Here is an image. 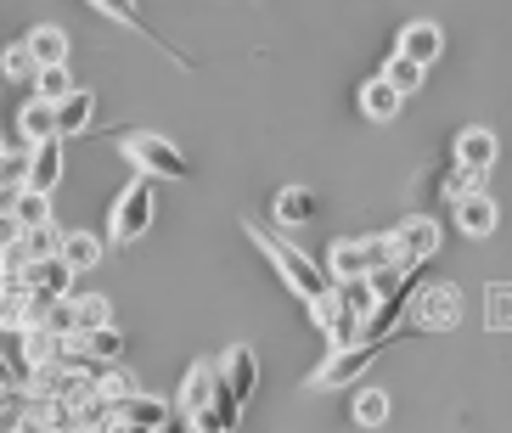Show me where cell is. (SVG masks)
I'll return each instance as SVG.
<instances>
[{"label":"cell","mask_w":512,"mask_h":433,"mask_svg":"<svg viewBox=\"0 0 512 433\" xmlns=\"http://www.w3.org/2000/svg\"><path fill=\"white\" fill-rule=\"evenodd\" d=\"M242 231L254 237V248H259V254H265V259H271L276 270H282V282L293 287V293H299L304 304H316V299H327V293H332L327 270H321L316 259L304 254V248H293V242H287V237H276L271 225H254V220H242Z\"/></svg>","instance_id":"1"},{"label":"cell","mask_w":512,"mask_h":433,"mask_svg":"<svg viewBox=\"0 0 512 433\" xmlns=\"http://www.w3.org/2000/svg\"><path fill=\"white\" fill-rule=\"evenodd\" d=\"M327 282H372L377 270H394V248H389V231H366V237H338L327 254Z\"/></svg>","instance_id":"2"},{"label":"cell","mask_w":512,"mask_h":433,"mask_svg":"<svg viewBox=\"0 0 512 433\" xmlns=\"http://www.w3.org/2000/svg\"><path fill=\"white\" fill-rule=\"evenodd\" d=\"M124 158L141 169V180H192V158H186L169 135H152V130H136L119 141Z\"/></svg>","instance_id":"3"},{"label":"cell","mask_w":512,"mask_h":433,"mask_svg":"<svg viewBox=\"0 0 512 433\" xmlns=\"http://www.w3.org/2000/svg\"><path fill=\"white\" fill-rule=\"evenodd\" d=\"M152 214H158V192H152V180H130L119 197H113V214H107V237L113 242H136L147 237Z\"/></svg>","instance_id":"4"},{"label":"cell","mask_w":512,"mask_h":433,"mask_svg":"<svg viewBox=\"0 0 512 433\" xmlns=\"http://www.w3.org/2000/svg\"><path fill=\"white\" fill-rule=\"evenodd\" d=\"M439 242H445V231H439L434 214H411V220H400V225L389 231L394 270H422V265H434Z\"/></svg>","instance_id":"5"},{"label":"cell","mask_w":512,"mask_h":433,"mask_svg":"<svg viewBox=\"0 0 512 433\" xmlns=\"http://www.w3.org/2000/svg\"><path fill=\"white\" fill-rule=\"evenodd\" d=\"M462 321V287L456 282H434L411 293V332H451Z\"/></svg>","instance_id":"6"},{"label":"cell","mask_w":512,"mask_h":433,"mask_svg":"<svg viewBox=\"0 0 512 433\" xmlns=\"http://www.w3.org/2000/svg\"><path fill=\"white\" fill-rule=\"evenodd\" d=\"M383 355V344H355V349H332L327 360H321L316 372H310V389H344V383H355V377L372 366V360Z\"/></svg>","instance_id":"7"},{"label":"cell","mask_w":512,"mask_h":433,"mask_svg":"<svg viewBox=\"0 0 512 433\" xmlns=\"http://www.w3.org/2000/svg\"><path fill=\"white\" fill-rule=\"evenodd\" d=\"M214 366H220V383L231 389V400H237V405L254 400V389H259V355H254V349H248V344H231L226 355L214 360Z\"/></svg>","instance_id":"8"},{"label":"cell","mask_w":512,"mask_h":433,"mask_svg":"<svg viewBox=\"0 0 512 433\" xmlns=\"http://www.w3.org/2000/svg\"><path fill=\"white\" fill-rule=\"evenodd\" d=\"M439 51H445V29H439V23H428V17L406 23V29H400V40H394V57L417 62V68H434Z\"/></svg>","instance_id":"9"},{"label":"cell","mask_w":512,"mask_h":433,"mask_svg":"<svg viewBox=\"0 0 512 433\" xmlns=\"http://www.w3.org/2000/svg\"><path fill=\"white\" fill-rule=\"evenodd\" d=\"M496 158H501V141H496V130H484V124H473V130H462L456 135V169H467V175H490L496 169Z\"/></svg>","instance_id":"10"},{"label":"cell","mask_w":512,"mask_h":433,"mask_svg":"<svg viewBox=\"0 0 512 433\" xmlns=\"http://www.w3.org/2000/svg\"><path fill=\"white\" fill-rule=\"evenodd\" d=\"M23 45H29L34 74H40V68H68V57H74V45H68V29H57V23H34V29L23 34Z\"/></svg>","instance_id":"11"},{"label":"cell","mask_w":512,"mask_h":433,"mask_svg":"<svg viewBox=\"0 0 512 433\" xmlns=\"http://www.w3.org/2000/svg\"><path fill=\"white\" fill-rule=\"evenodd\" d=\"M310 315H316V327L327 332V344H332V349H355V344H361V321H355V315L338 304V293L316 299V304H310Z\"/></svg>","instance_id":"12"},{"label":"cell","mask_w":512,"mask_h":433,"mask_svg":"<svg viewBox=\"0 0 512 433\" xmlns=\"http://www.w3.org/2000/svg\"><path fill=\"white\" fill-rule=\"evenodd\" d=\"M23 293L29 299H74V270L62 259H40V265L23 270Z\"/></svg>","instance_id":"13"},{"label":"cell","mask_w":512,"mask_h":433,"mask_svg":"<svg viewBox=\"0 0 512 433\" xmlns=\"http://www.w3.org/2000/svg\"><path fill=\"white\" fill-rule=\"evenodd\" d=\"M214 383H220V372H214V360H197L192 372H186V383H181L175 417H186V422H197V417H203V411H209V400H214Z\"/></svg>","instance_id":"14"},{"label":"cell","mask_w":512,"mask_h":433,"mask_svg":"<svg viewBox=\"0 0 512 433\" xmlns=\"http://www.w3.org/2000/svg\"><path fill=\"white\" fill-rule=\"evenodd\" d=\"M113 422H136V428H147V433H164L169 422H175V405L152 400V394H130V400L113 405Z\"/></svg>","instance_id":"15"},{"label":"cell","mask_w":512,"mask_h":433,"mask_svg":"<svg viewBox=\"0 0 512 433\" xmlns=\"http://www.w3.org/2000/svg\"><path fill=\"white\" fill-rule=\"evenodd\" d=\"M496 225H501V209L490 192H473L456 203V231L462 237H496Z\"/></svg>","instance_id":"16"},{"label":"cell","mask_w":512,"mask_h":433,"mask_svg":"<svg viewBox=\"0 0 512 433\" xmlns=\"http://www.w3.org/2000/svg\"><path fill=\"white\" fill-rule=\"evenodd\" d=\"M62 169H68V158H62V141L34 147V152H29V186H23V192L51 197V192H57V180H62Z\"/></svg>","instance_id":"17"},{"label":"cell","mask_w":512,"mask_h":433,"mask_svg":"<svg viewBox=\"0 0 512 433\" xmlns=\"http://www.w3.org/2000/svg\"><path fill=\"white\" fill-rule=\"evenodd\" d=\"M96 124V90L79 85L68 102H57V141H68V135H85Z\"/></svg>","instance_id":"18"},{"label":"cell","mask_w":512,"mask_h":433,"mask_svg":"<svg viewBox=\"0 0 512 433\" xmlns=\"http://www.w3.org/2000/svg\"><path fill=\"white\" fill-rule=\"evenodd\" d=\"M17 135L29 141V152L34 147H46V141H57V107H46V102H23L17 107Z\"/></svg>","instance_id":"19"},{"label":"cell","mask_w":512,"mask_h":433,"mask_svg":"<svg viewBox=\"0 0 512 433\" xmlns=\"http://www.w3.org/2000/svg\"><path fill=\"white\" fill-rule=\"evenodd\" d=\"M62 265L74 270V276H85V270H96L102 265V237H91V231H68L62 237Z\"/></svg>","instance_id":"20"},{"label":"cell","mask_w":512,"mask_h":433,"mask_svg":"<svg viewBox=\"0 0 512 433\" xmlns=\"http://www.w3.org/2000/svg\"><path fill=\"white\" fill-rule=\"evenodd\" d=\"M400 107H406V102L389 90V79H383V74H372V79L361 85V113H366V119L389 124V119H400Z\"/></svg>","instance_id":"21"},{"label":"cell","mask_w":512,"mask_h":433,"mask_svg":"<svg viewBox=\"0 0 512 433\" xmlns=\"http://www.w3.org/2000/svg\"><path fill=\"white\" fill-rule=\"evenodd\" d=\"M102 327H113V299H102V293H74V338L102 332Z\"/></svg>","instance_id":"22"},{"label":"cell","mask_w":512,"mask_h":433,"mask_svg":"<svg viewBox=\"0 0 512 433\" xmlns=\"http://www.w3.org/2000/svg\"><path fill=\"white\" fill-rule=\"evenodd\" d=\"M276 220H282V225H310V220H316V192H304V186H282V192H276Z\"/></svg>","instance_id":"23"},{"label":"cell","mask_w":512,"mask_h":433,"mask_svg":"<svg viewBox=\"0 0 512 433\" xmlns=\"http://www.w3.org/2000/svg\"><path fill=\"white\" fill-rule=\"evenodd\" d=\"M74 349H79V355H91V360H102V366H119V355H124V332H119V327L85 332V338H74Z\"/></svg>","instance_id":"24"},{"label":"cell","mask_w":512,"mask_h":433,"mask_svg":"<svg viewBox=\"0 0 512 433\" xmlns=\"http://www.w3.org/2000/svg\"><path fill=\"white\" fill-rule=\"evenodd\" d=\"M6 209H12V220L23 225V231H46L51 225V197H40V192H17Z\"/></svg>","instance_id":"25"},{"label":"cell","mask_w":512,"mask_h":433,"mask_svg":"<svg viewBox=\"0 0 512 433\" xmlns=\"http://www.w3.org/2000/svg\"><path fill=\"white\" fill-rule=\"evenodd\" d=\"M74 74H68V68H40V74H34V102H46V107H57V102H68V96H74Z\"/></svg>","instance_id":"26"},{"label":"cell","mask_w":512,"mask_h":433,"mask_svg":"<svg viewBox=\"0 0 512 433\" xmlns=\"http://www.w3.org/2000/svg\"><path fill=\"white\" fill-rule=\"evenodd\" d=\"M389 389H361L355 394V411H349V417L361 422V428H383V422H389Z\"/></svg>","instance_id":"27"},{"label":"cell","mask_w":512,"mask_h":433,"mask_svg":"<svg viewBox=\"0 0 512 433\" xmlns=\"http://www.w3.org/2000/svg\"><path fill=\"white\" fill-rule=\"evenodd\" d=\"M383 79H389V90L406 102V96H417L422 90V79H428V68H417V62H406V57H389V68H383Z\"/></svg>","instance_id":"28"},{"label":"cell","mask_w":512,"mask_h":433,"mask_svg":"<svg viewBox=\"0 0 512 433\" xmlns=\"http://www.w3.org/2000/svg\"><path fill=\"white\" fill-rule=\"evenodd\" d=\"M332 293H338V304H344V310L355 315L361 327H366V321H372V310H377V293H372V287H366V282H338V287H332ZM361 344H366V338H361Z\"/></svg>","instance_id":"29"},{"label":"cell","mask_w":512,"mask_h":433,"mask_svg":"<svg viewBox=\"0 0 512 433\" xmlns=\"http://www.w3.org/2000/svg\"><path fill=\"white\" fill-rule=\"evenodd\" d=\"M62 237H68V231L46 225V231H23V242H17V248H23V259H29V265H40V259H57L62 254Z\"/></svg>","instance_id":"30"},{"label":"cell","mask_w":512,"mask_h":433,"mask_svg":"<svg viewBox=\"0 0 512 433\" xmlns=\"http://www.w3.org/2000/svg\"><path fill=\"white\" fill-rule=\"evenodd\" d=\"M29 186V147H12L6 158H0V192H23Z\"/></svg>","instance_id":"31"},{"label":"cell","mask_w":512,"mask_h":433,"mask_svg":"<svg viewBox=\"0 0 512 433\" xmlns=\"http://www.w3.org/2000/svg\"><path fill=\"white\" fill-rule=\"evenodd\" d=\"M0 74H6V79H34V62H29V45H23V40L6 45V57H0Z\"/></svg>","instance_id":"32"},{"label":"cell","mask_w":512,"mask_h":433,"mask_svg":"<svg viewBox=\"0 0 512 433\" xmlns=\"http://www.w3.org/2000/svg\"><path fill=\"white\" fill-rule=\"evenodd\" d=\"M445 192H451V203H462V197L484 192V180H479V175H467V169H451V175H445Z\"/></svg>","instance_id":"33"},{"label":"cell","mask_w":512,"mask_h":433,"mask_svg":"<svg viewBox=\"0 0 512 433\" xmlns=\"http://www.w3.org/2000/svg\"><path fill=\"white\" fill-rule=\"evenodd\" d=\"M17 242H23V225L12 220V209H0V254H12Z\"/></svg>","instance_id":"34"},{"label":"cell","mask_w":512,"mask_h":433,"mask_svg":"<svg viewBox=\"0 0 512 433\" xmlns=\"http://www.w3.org/2000/svg\"><path fill=\"white\" fill-rule=\"evenodd\" d=\"M164 433H192V428H186V417H175V422H169Z\"/></svg>","instance_id":"35"},{"label":"cell","mask_w":512,"mask_h":433,"mask_svg":"<svg viewBox=\"0 0 512 433\" xmlns=\"http://www.w3.org/2000/svg\"><path fill=\"white\" fill-rule=\"evenodd\" d=\"M17 433H46V428H40V422H29V417H23V428H17Z\"/></svg>","instance_id":"36"},{"label":"cell","mask_w":512,"mask_h":433,"mask_svg":"<svg viewBox=\"0 0 512 433\" xmlns=\"http://www.w3.org/2000/svg\"><path fill=\"white\" fill-rule=\"evenodd\" d=\"M6 152H12V141H6V135H0V158H6Z\"/></svg>","instance_id":"37"}]
</instances>
